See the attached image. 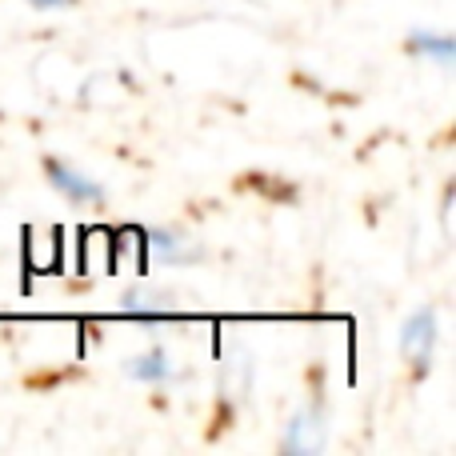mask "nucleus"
I'll return each mask as SVG.
<instances>
[{
  "label": "nucleus",
  "mask_w": 456,
  "mask_h": 456,
  "mask_svg": "<svg viewBox=\"0 0 456 456\" xmlns=\"http://www.w3.org/2000/svg\"><path fill=\"white\" fill-rule=\"evenodd\" d=\"M436 340H441V324H436V308H417V313L404 321L401 329V356L409 361V369L417 377H425L433 369V353H436Z\"/></svg>",
  "instance_id": "1"
},
{
  "label": "nucleus",
  "mask_w": 456,
  "mask_h": 456,
  "mask_svg": "<svg viewBox=\"0 0 456 456\" xmlns=\"http://www.w3.org/2000/svg\"><path fill=\"white\" fill-rule=\"evenodd\" d=\"M329 444V412L321 404H305V409L292 412L289 428L281 436V452L289 456H316Z\"/></svg>",
  "instance_id": "2"
},
{
  "label": "nucleus",
  "mask_w": 456,
  "mask_h": 456,
  "mask_svg": "<svg viewBox=\"0 0 456 456\" xmlns=\"http://www.w3.org/2000/svg\"><path fill=\"white\" fill-rule=\"evenodd\" d=\"M45 176L64 200H72V205H101L104 200V184H96L93 176H85L80 168L64 165V160H56V157L45 160Z\"/></svg>",
  "instance_id": "3"
},
{
  "label": "nucleus",
  "mask_w": 456,
  "mask_h": 456,
  "mask_svg": "<svg viewBox=\"0 0 456 456\" xmlns=\"http://www.w3.org/2000/svg\"><path fill=\"white\" fill-rule=\"evenodd\" d=\"M221 393H224V401H232V409L248 401V393H252V356L244 353L240 345H228V348H224V361H221Z\"/></svg>",
  "instance_id": "4"
},
{
  "label": "nucleus",
  "mask_w": 456,
  "mask_h": 456,
  "mask_svg": "<svg viewBox=\"0 0 456 456\" xmlns=\"http://www.w3.org/2000/svg\"><path fill=\"white\" fill-rule=\"evenodd\" d=\"M144 240H149L152 260H160V265H192V260L200 256L197 244L184 232H176V228H149Z\"/></svg>",
  "instance_id": "5"
},
{
  "label": "nucleus",
  "mask_w": 456,
  "mask_h": 456,
  "mask_svg": "<svg viewBox=\"0 0 456 456\" xmlns=\"http://www.w3.org/2000/svg\"><path fill=\"white\" fill-rule=\"evenodd\" d=\"M120 313L136 316V321H165V316L176 313V297L160 289H128L120 297Z\"/></svg>",
  "instance_id": "6"
},
{
  "label": "nucleus",
  "mask_w": 456,
  "mask_h": 456,
  "mask_svg": "<svg viewBox=\"0 0 456 456\" xmlns=\"http://www.w3.org/2000/svg\"><path fill=\"white\" fill-rule=\"evenodd\" d=\"M125 372L133 380H141V385H165V380L173 377V356H168L165 348H149V353H141V356H128Z\"/></svg>",
  "instance_id": "7"
},
{
  "label": "nucleus",
  "mask_w": 456,
  "mask_h": 456,
  "mask_svg": "<svg viewBox=\"0 0 456 456\" xmlns=\"http://www.w3.org/2000/svg\"><path fill=\"white\" fill-rule=\"evenodd\" d=\"M409 48L417 56H433L441 69H452L456 61V37L452 32H409Z\"/></svg>",
  "instance_id": "8"
},
{
  "label": "nucleus",
  "mask_w": 456,
  "mask_h": 456,
  "mask_svg": "<svg viewBox=\"0 0 456 456\" xmlns=\"http://www.w3.org/2000/svg\"><path fill=\"white\" fill-rule=\"evenodd\" d=\"M28 8H40V12H56V8H69L77 4V0H24Z\"/></svg>",
  "instance_id": "9"
}]
</instances>
